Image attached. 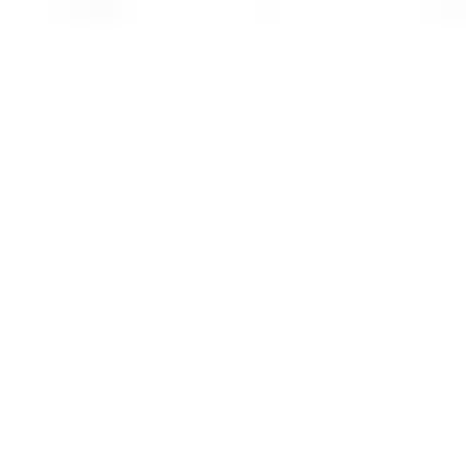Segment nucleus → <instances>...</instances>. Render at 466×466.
Instances as JSON below:
<instances>
[]
</instances>
